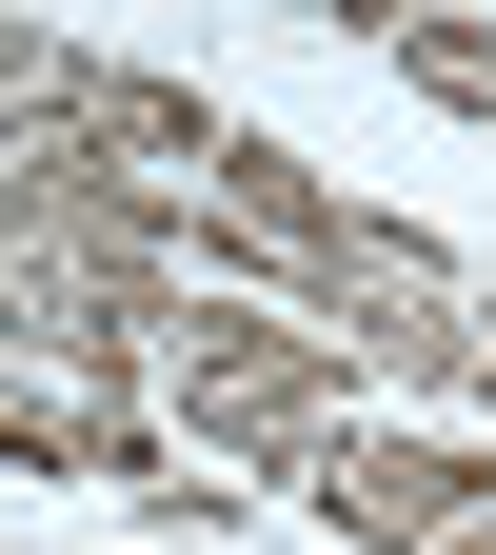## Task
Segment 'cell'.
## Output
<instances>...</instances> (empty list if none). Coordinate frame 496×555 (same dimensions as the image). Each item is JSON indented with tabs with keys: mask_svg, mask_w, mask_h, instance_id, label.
<instances>
[{
	"mask_svg": "<svg viewBox=\"0 0 496 555\" xmlns=\"http://www.w3.org/2000/svg\"><path fill=\"white\" fill-rule=\"evenodd\" d=\"M298 496H318L338 555H457V535H496V437H378L358 416Z\"/></svg>",
	"mask_w": 496,
	"mask_h": 555,
	"instance_id": "cell-1",
	"label": "cell"
},
{
	"mask_svg": "<svg viewBox=\"0 0 496 555\" xmlns=\"http://www.w3.org/2000/svg\"><path fill=\"white\" fill-rule=\"evenodd\" d=\"M60 100H80V40H40V21H0V179L60 139Z\"/></svg>",
	"mask_w": 496,
	"mask_h": 555,
	"instance_id": "cell-2",
	"label": "cell"
},
{
	"mask_svg": "<svg viewBox=\"0 0 496 555\" xmlns=\"http://www.w3.org/2000/svg\"><path fill=\"white\" fill-rule=\"evenodd\" d=\"M378 40H397V80H417V100L496 119V21H378Z\"/></svg>",
	"mask_w": 496,
	"mask_h": 555,
	"instance_id": "cell-3",
	"label": "cell"
},
{
	"mask_svg": "<svg viewBox=\"0 0 496 555\" xmlns=\"http://www.w3.org/2000/svg\"><path fill=\"white\" fill-rule=\"evenodd\" d=\"M457 555H496V535H457Z\"/></svg>",
	"mask_w": 496,
	"mask_h": 555,
	"instance_id": "cell-4",
	"label": "cell"
}]
</instances>
